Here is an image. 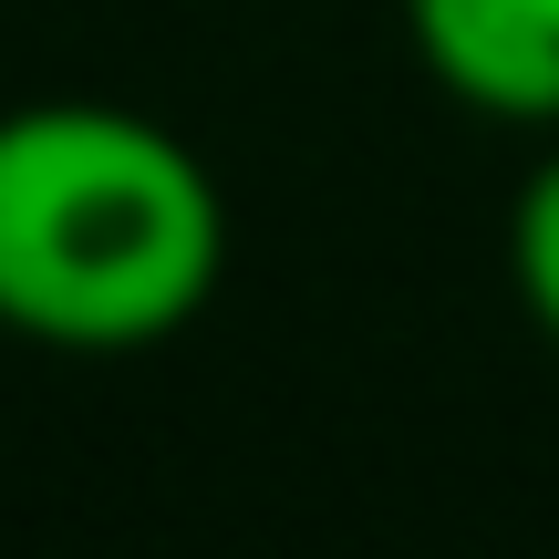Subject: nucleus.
<instances>
[{"mask_svg": "<svg viewBox=\"0 0 559 559\" xmlns=\"http://www.w3.org/2000/svg\"><path fill=\"white\" fill-rule=\"evenodd\" d=\"M218 270V177L156 115L83 94L0 115V332L52 353H135L187 332Z\"/></svg>", "mask_w": 559, "mask_h": 559, "instance_id": "nucleus-1", "label": "nucleus"}, {"mask_svg": "<svg viewBox=\"0 0 559 559\" xmlns=\"http://www.w3.org/2000/svg\"><path fill=\"white\" fill-rule=\"evenodd\" d=\"M425 73L498 124H559V0H404Z\"/></svg>", "mask_w": 559, "mask_h": 559, "instance_id": "nucleus-2", "label": "nucleus"}, {"mask_svg": "<svg viewBox=\"0 0 559 559\" xmlns=\"http://www.w3.org/2000/svg\"><path fill=\"white\" fill-rule=\"evenodd\" d=\"M508 280H519V300H528V321L559 342V156L528 166V187H519V207H508Z\"/></svg>", "mask_w": 559, "mask_h": 559, "instance_id": "nucleus-3", "label": "nucleus"}]
</instances>
